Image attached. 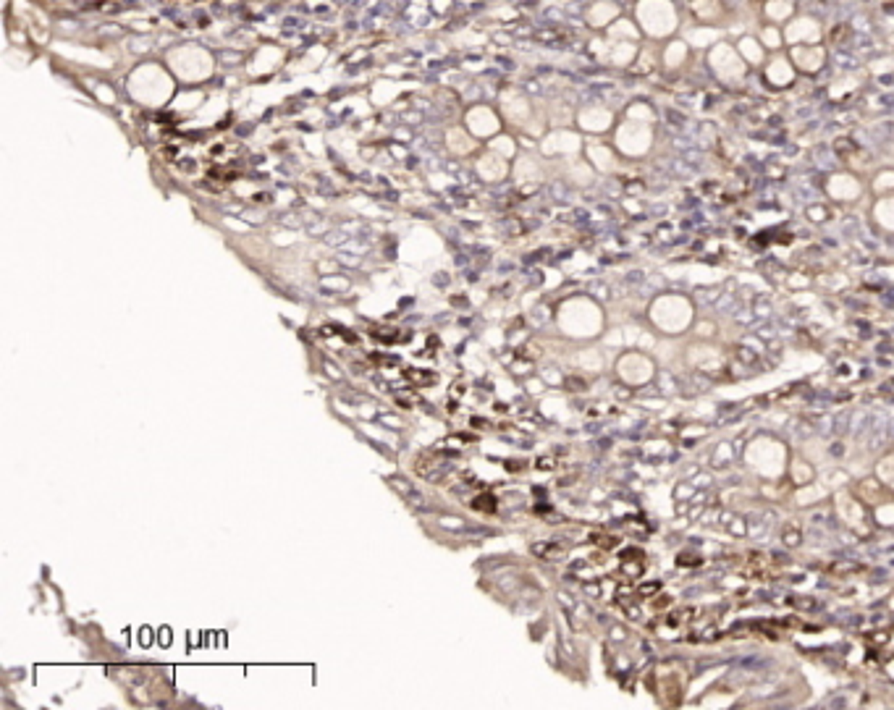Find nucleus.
I'll return each mask as SVG.
<instances>
[{"instance_id": "f03ea898", "label": "nucleus", "mask_w": 894, "mask_h": 710, "mask_svg": "<svg viewBox=\"0 0 894 710\" xmlns=\"http://www.w3.org/2000/svg\"><path fill=\"white\" fill-rule=\"evenodd\" d=\"M391 483H394V488H396V490H401V493H404V498H407V495H412V493H415V488H412V485H410V483H407V480H404V477H394V480H391Z\"/></svg>"}, {"instance_id": "f257e3e1", "label": "nucleus", "mask_w": 894, "mask_h": 710, "mask_svg": "<svg viewBox=\"0 0 894 710\" xmlns=\"http://www.w3.org/2000/svg\"><path fill=\"white\" fill-rule=\"evenodd\" d=\"M472 506L477 511H496V498L493 495H480V498H475Z\"/></svg>"}, {"instance_id": "7ed1b4c3", "label": "nucleus", "mask_w": 894, "mask_h": 710, "mask_svg": "<svg viewBox=\"0 0 894 710\" xmlns=\"http://www.w3.org/2000/svg\"><path fill=\"white\" fill-rule=\"evenodd\" d=\"M325 370H328V372L334 375V380H338V377H341V372H338V370H334V365H331V362H325Z\"/></svg>"}]
</instances>
